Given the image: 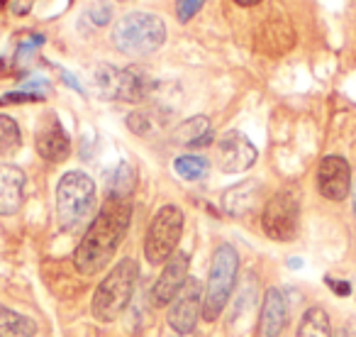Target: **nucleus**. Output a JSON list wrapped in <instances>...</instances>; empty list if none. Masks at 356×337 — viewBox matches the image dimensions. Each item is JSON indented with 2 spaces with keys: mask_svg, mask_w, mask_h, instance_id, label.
Instances as JSON below:
<instances>
[{
  "mask_svg": "<svg viewBox=\"0 0 356 337\" xmlns=\"http://www.w3.org/2000/svg\"><path fill=\"white\" fill-rule=\"evenodd\" d=\"M132 220V203L129 198H110L98 210L95 220L88 225L74 254V264L83 276H95L103 272L122 244Z\"/></svg>",
  "mask_w": 356,
  "mask_h": 337,
  "instance_id": "f257e3e1",
  "label": "nucleus"
},
{
  "mask_svg": "<svg viewBox=\"0 0 356 337\" xmlns=\"http://www.w3.org/2000/svg\"><path fill=\"white\" fill-rule=\"evenodd\" d=\"M137 262L132 257H122L108 276L98 283L90 301V313L98 322H113L124 313L129 306L134 293V283H137Z\"/></svg>",
  "mask_w": 356,
  "mask_h": 337,
  "instance_id": "f03ea898",
  "label": "nucleus"
},
{
  "mask_svg": "<svg viewBox=\"0 0 356 337\" xmlns=\"http://www.w3.org/2000/svg\"><path fill=\"white\" fill-rule=\"evenodd\" d=\"M166 42V25L159 15L144 10L127 13L113 27V45L127 56H149Z\"/></svg>",
  "mask_w": 356,
  "mask_h": 337,
  "instance_id": "7ed1b4c3",
  "label": "nucleus"
},
{
  "mask_svg": "<svg viewBox=\"0 0 356 337\" xmlns=\"http://www.w3.org/2000/svg\"><path fill=\"white\" fill-rule=\"evenodd\" d=\"M56 220L61 230H76L95 208V181L83 171H66L56 184Z\"/></svg>",
  "mask_w": 356,
  "mask_h": 337,
  "instance_id": "20e7f679",
  "label": "nucleus"
},
{
  "mask_svg": "<svg viewBox=\"0 0 356 337\" xmlns=\"http://www.w3.org/2000/svg\"><path fill=\"white\" fill-rule=\"evenodd\" d=\"M237 272H239L237 249L227 242L218 244L213 252V262H210L208 286H205L203 293V318L208 322L218 320L225 308H227L229 296L234 291V283H237Z\"/></svg>",
  "mask_w": 356,
  "mask_h": 337,
  "instance_id": "39448f33",
  "label": "nucleus"
},
{
  "mask_svg": "<svg viewBox=\"0 0 356 337\" xmlns=\"http://www.w3.org/2000/svg\"><path fill=\"white\" fill-rule=\"evenodd\" d=\"M184 235V210L168 203L154 213L144 237V257L149 264H163L176 254V247Z\"/></svg>",
  "mask_w": 356,
  "mask_h": 337,
  "instance_id": "423d86ee",
  "label": "nucleus"
},
{
  "mask_svg": "<svg viewBox=\"0 0 356 337\" xmlns=\"http://www.w3.org/2000/svg\"><path fill=\"white\" fill-rule=\"evenodd\" d=\"M298 225H300V198L296 189H283L273 198H268L261 213V228L266 237L276 242H291L298 235Z\"/></svg>",
  "mask_w": 356,
  "mask_h": 337,
  "instance_id": "0eeeda50",
  "label": "nucleus"
},
{
  "mask_svg": "<svg viewBox=\"0 0 356 337\" xmlns=\"http://www.w3.org/2000/svg\"><path fill=\"white\" fill-rule=\"evenodd\" d=\"M203 286L198 279H191L178 293L176 301L171 303L168 311V325L173 327L176 335H191L198 325V318L203 315Z\"/></svg>",
  "mask_w": 356,
  "mask_h": 337,
  "instance_id": "6e6552de",
  "label": "nucleus"
},
{
  "mask_svg": "<svg viewBox=\"0 0 356 337\" xmlns=\"http://www.w3.org/2000/svg\"><path fill=\"white\" fill-rule=\"evenodd\" d=\"M188 269H191V257L188 252H176L161 269V276L156 279L152 288V303L154 308H166L176 301V296L184 291V286L188 283Z\"/></svg>",
  "mask_w": 356,
  "mask_h": 337,
  "instance_id": "1a4fd4ad",
  "label": "nucleus"
},
{
  "mask_svg": "<svg viewBox=\"0 0 356 337\" xmlns=\"http://www.w3.org/2000/svg\"><path fill=\"white\" fill-rule=\"evenodd\" d=\"M257 147L242 132H225L218 142V164L225 174H242L257 164Z\"/></svg>",
  "mask_w": 356,
  "mask_h": 337,
  "instance_id": "9d476101",
  "label": "nucleus"
},
{
  "mask_svg": "<svg viewBox=\"0 0 356 337\" xmlns=\"http://www.w3.org/2000/svg\"><path fill=\"white\" fill-rule=\"evenodd\" d=\"M35 147L37 154L47 162H66L71 154V142H69V134H66L64 125L59 123V118L51 113H47L42 118L40 127H37L35 134Z\"/></svg>",
  "mask_w": 356,
  "mask_h": 337,
  "instance_id": "9b49d317",
  "label": "nucleus"
},
{
  "mask_svg": "<svg viewBox=\"0 0 356 337\" xmlns=\"http://www.w3.org/2000/svg\"><path fill=\"white\" fill-rule=\"evenodd\" d=\"M317 189L327 201H344L351 191V168L346 159L330 154L317 166Z\"/></svg>",
  "mask_w": 356,
  "mask_h": 337,
  "instance_id": "f8f14e48",
  "label": "nucleus"
},
{
  "mask_svg": "<svg viewBox=\"0 0 356 337\" xmlns=\"http://www.w3.org/2000/svg\"><path fill=\"white\" fill-rule=\"evenodd\" d=\"M288 322L286 296L278 288L264 293L261 313H259V337H281Z\"/></svg>",
  "mask_w": 356,
  "mask_h": 337,
  "instance_id": "ddd939ff",
  "label": "nucleus"
},
{
  "mask_svg": "<svg viewBox=\"0 0 356 337\" xmlns=\"http://www.w3.org/2000/svg\"><path fill=\"white\" fill-rule=\"evenodd\" d=\"M25 201V171L0 164V215H15Z\"/></svg>",
  "mask_w": 356,
  "mask_h": 337,
  "instance_id": "4468645a",
  "label": "nucleus"
},
{
  "mask_svg": "<svg viewBox=\"0 0 356 337\" xmlns=\"http://www.w3.org/2000/svg\"><path fill=\"white\" fill-rule=\"evenodd\" d=\"M154 88V81L144 74L142 69H118L113 86V100H124V103H142Z\"/></svg>",
  "mask_w": 356,
  "mask_h": 337,
  "instance_id": "2eb2a0df",
  "label": "nucleus"
},
{
  "mask_svg": "<svg viewBox=\"0 0 356 337\" xmlns=\"http://www.w3.org/2000/svg\"><path fill=\"white\" fill-rule=\"evenodd\" d=\"M259 194H261L259 181H242V184L232 186V189H227L222 196L225 213L234 215V218H242V215L252 213L259 201Z\"/></svg>",
  "mask_w": 356,
  "mask_h": 337,
  "instance_id": "dca6fc26",
  "label": "nucleus"
},
{
  "mask_svg": "<svg viewBox=\"0 0 356 337\" xmlns=\"http://www.w3.org/2000/svg\"><path fill=\"white\" fill-rule=\"evenodd\" d=\"M210 139H213V127L205 115L184 120L173 130V142L184 144V147H203V144H210Z\"/></svg>",
  "mask_w": 356,
  "mask_h": 337,
  "instance_id": "f3484780",
  "label": "nucleus"
},
{
  "mask_svg": "<svg viewBox=\"0 0 356 337\" xmlns=\"http://www.w3.org/2000/svg\"><path fill=\"white\" fill-rule=\"evenodd\" d=\"M37 322L30 315L0 306V337H35Z\"/></svg>",
  "mask_w": 356,
  "mask_h": 337,
  "instance_id": "a211bd4d",
  "label": "nucleus"
},
{
  "mask_svg": "<svg viewBox=\"0 0 356 337\" xmlns=\"http://www.w3.org/2000/svg\"><path fill=\"white\" fill-rule=\"evenodd\" d=\"M296 337H332L330 315L325 313V308H320V306L307 308L305 315L300 318Z\"/></svg>",
  "mask_w": 356,
  "mask_h": 337,
  "instance_id": "6ab92c4d",
  "label": "nucleus"
},
{
  "mask_svg": "<svg viewBox=\"0 0 356 337\" xmlns=\"http://www.w3.org/2000/svg\"><path fill=\"white\" fill-rule=\"evenodd\" d=\"M137 186V174L127 162H120L108 176V194L110 198H129Z\"/></svg>",
  "mask_w": 356,
  "mask_h": 337,
  "instance_id": "aec40b11",
  "label": "nucleus"
},
{
  "mask_svg": "<svg viewBox=\"0 0 356 337\" xmlns=\"http://www.w3.org/2000/svg\"><path fill=\"white\" fill-rule=\"evenodd\" d=\"M173 168H176V174L186 181H200L205 174H208V159L198 157V154H184V157H178L173 162Z\"/></svg>",
  "mask_w": 356,
  "mask_h": 337,
  "instance_id": "412c9836",
  "label": "nucleus"
},
{
  "mask_svg": "<svg viewBox=\"0 0 356 337\" xmlns=\"http://www.w3.org/2000/svg\"><path fill=\"white\" fill-rule=\"evenodd\" d=\"M22 147V132L10 115H0V157H13Z\"/></svg>",
  "mask_w": 356,
  "mask_h": 337,
  "instance_id": "4be33fe9",
  "label": "nucleus"
},
{
  "mask_svg": "<svg viewBox=\"0 0 356 337\" xmlns=\"http://www.w3.org/2000/svg\"><path fill=\"white\" fill-rule=\"evenodd\" d=\"M205 0H176V17L178 22H191L200 10H203Z\"/></svg>",
  "mask_w": 356,
  "mask_h": 337,
  "instance_id": "5701e85b",
  "label": "nucleus"
},
{
  "mask_svg": "<svg viewBox=\"0 0 356 337\" xmlns=\"http://www.w3.org/2000/svg\"><path fill=\"white\" fill-rule=\"evenodd\" d=\"M127 127L132 130L134 134H139V137H147L154 127V120L149 113H132L127 118Z\"/></svg>",
  "mask_w": 356,
  "mask_h": 337,
  "instance_id": "b1692460",
  "label": "nucleus"
},
{
  "mask_svg": "<svg viewBox=\"0 0 356 337\" xmlns=\"http://www.w3.org/2000/svg\"><path fill=\"white\" fill-rule=\"evenodd\" d=\"M110 17H113L110 6H95L93 10H90V22H93V25H108Z\"/></svg>",
  "mask_w": 356,
  "mask_h": 337,
  "instance_id": "393cba45",
  "label": "nucleus"
},
{
  "mask_svg": "<svg viewBox=\"0 0 356 337\" xmlns=\"http://www.w3.org/2000/svg\"><path fill=\"white\" fill-rule=\"evenodd\" d=\"M325 283L332 288V291L337 293V296H349V293H351V283H349V281H337V279L327 276V279H325Z\"/></svg>",
  "mask_w": 356,
  "mask_h": 337,
  "instance_id": "a878e982",
  "label": "nucleus"
},
{
  "mask_svg": "<svg viewBox=\"0 0 356 337\" xmlns=\"http://www.w3.org/2000/svg\"><path fill=\"white\" fill-rule=\"evenodd\" d=\"M27 100H40V93H8L0 98V103H27Z\"/></svg>",
  "mask_w": 356,
  "mask_h": 337,
  "instance_id": "bb28decb",
  "label": "nucleus"
},
{
  "mask_svg": "<svg viewBox=\"0 0 356 337\" xmlns=\"http://www.w3.org/2000/svg\"><path fill=\"white\" fill-rule=\"evenodd\" d=\"M10 10L15 13V15H25V13L30 10V0H13Z\"/></svg>",
  "mask_w": 356,
  "mask_h": 337,
  "instance_id": "cd10ccee",
  "label": "nucleus"
},
{
  "mask_svg": "<svg viewBox=\"0 0 356 337\" xmlns=\"http://www.w3.org/2000/svg\"><path fill=\"white\" fill-rule=\"evenodd\" d=\"M234 3L242 8H252V6H257V3H261V0H234Z\"/></svg>",
  "mask_w": 356,
  "mask_h": 337,
  "instance_id": "c85d7f7f",
  "label": "nucleus"
},
{
  "mask_svg": "<svg viewBox=\"0 0 356 337\" xmlns=\"http://www.w3.org/2000/svg\"><path fill=\"white\" fill-rule=\"evenodd\" d=\"M288 267H291V269H298V267H302V262H300V259H288Z\"/></svg>",
  "mask_w": 356,
  "mask_h": 337,
  "instance_id": "c756f323",
  "label": "nucleus"
},
{
  "mask_svg": "<svg viewBox=\"0 0 356 337\" xmlns=\"http://www.w3.org/2000/svg\"><path fill=\"white\" fill-rule=\"evenodd\" d=\"M351 198H354V215H356V184L351 186Z\"/></svg>",
  "mask_w": 356,
  "mask_h": 337,
  "instance_id": "7c9ffc66",
  "label": "nucleus"
},
{
  "mask_svg": "<svg viewBox=\"0 0 356 337\" xmlns=\"http://www.w3.org/2000/svg\"><path fill=\"white\" fill-rule=\"evenodd\" d=\"M118 3H127V0H118Z\"/></svg>",
  "mask_w": 356,
  "mask_h": 337,
  "instance_id": "2f4dec72",
  "label": "nucleus"
}]
</instances>
